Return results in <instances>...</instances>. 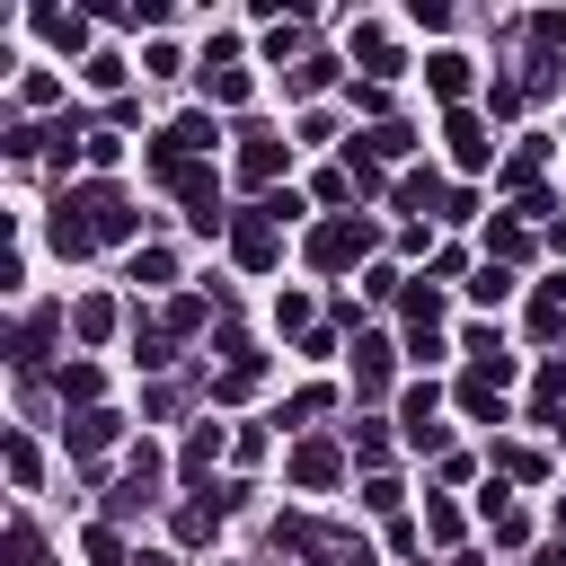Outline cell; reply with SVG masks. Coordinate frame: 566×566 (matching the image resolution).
<instances>
[{
    "label": "cell",
    "instance_id": "1",
    "mask_svg": "<svg viewBox=\"0 0 566 566\" xmlns=\"http://www.w3.org/2000/svg\"><path fill=\"white\" fill-rule=\"evenodd\" d=\"M106 239H142V212H133V195L124 186H71L62 203H53V248L62 256H88V248H106Z\"/></svg>",
    "mask_w": 566,
    "mask_h": 566
},
{
    "label": "cell",
    "instance_id": "2",
    "mask_svg": "<svg viewBox=\"0 0 566 566\" xmlns=\"http://www.w3.org/2000/svg\"><path fill=\"white\" fill-rule=\"evenodd\" d=\"M274 548H292V557H310V566H371V548H363L354 531L318 522V513H283V522H274Z\"/></svg>",
    "mask_w": 566,
    "mask_h": 566
},
{
    "label": "cell",
    "instance_id": "3",
    "mask_svg": "<svg viewBox=\"0 0 566 566\" xmlns=\"http://www.w3.org/2000/svg\"><path fill=\"white\" fill-rule=\"evenodd\" d=\"M371 248H380V230H371L363 212H327V221L310 230V265H318V274H345V265L371 256Z\"/></svg>",
    "mask_w": 566,
    "mask_h": 566
},
{
    "label": "cell",
    "instance_id": "4",
    "mask_svg": "<svg viewBox=\"0 0 566 566\" xmlns=\"http://www.w3.org/2000/svg\"><path fill=\"white\" fill-rule=\"evenodd\" d=\"M230 256H239L248 274H265V265L283 256V221H274V203H248V212H230Z\"/></svg>",
    "mask_w": 566,
    "mask_h": 566
},
{
    "label": "cell",
    "instance_id": "5",
    "mask_svg": "<svg viewBox=\"0 0 566 566\" xmlns=\"http://www.w3.org/2000/svg\"><path fill=\"white\" fill-rule=\"evenodd\" d=\"M212 142H221V133H212V115H203V106H195V115H177V124L150 142V177H159V168H177V159H203Z\"/></svg>",
    "mask_w": 566,
    "mask_h": 566
},
{
    "label": "cell",
    "instance_id": "6",
    "mask_svg": "<svg viewBox=\"0 0 566 566\" xmlns=\"http://www.w3.org/2000/svg\"><path fill=\"white\" fill-rule=\"evenodd\" d=\"M283 469H292V486H301V495H327V486L345 478V451H336L327 433H310V442H292V460H283Z\"/></svg>",
    "mask_w": 566,
    "mask_h": 566
},
{
    "label": "cell",
    "instance_id": "7",
    "mask_svg": "<svg viewBox=\"0 0 566 566\" xmlns=\"http://www.w3.org/2000/svg\"><path fill=\"white\" fill-rule=\"evenodd\" d=\"M53 336H62V310L44 301V310H27V318H18V336H9V363H18V371H35V363L53 354Z\"/></svg>",
    "mask_w": 566,
    "mask_h": 566
},
{
    "label": "cell",
    "instance_id": "8",
    "mask_svg": "<svg viewBox=\"0 0 566 566\" xmlns=\"http://www.w3.org/2000/svg\"><path fill=\"white\" fill-rule=\"evenodd\" d=\"M433 416H442V389H433V380H416V389L398 398V424H407V442H416V451H442V424H433Z\"/></svg>",
    "mask_w": 566,
    "mask_h": 566
},
{
    "label": "cell",
    "instance_id": "9",
    "mask_svg": "<svg viewBox=\"0 0 566 566\" xmlns=\"http://www.w3.org/2000/svg\"><path fill=\"white\" fill-rule=\"evenodd\" d=\"M442 142H451V159H460V168H486V159H495V133H486V115H469V106H451Z\"/></svg>",
    "mask_w": 566,
    "mask_h": 566
},
{
    "label": "cell",
    "instance_id": "10",
    "mask_svg": "<svg viewBox=\"0 0 566 566\" xmlns=\"http://www.w3.org/2000/svg\"><path fill=\"white\" fill-rule=\"evenodd\" d=\"M283 159H292V142H274V133H239V186H274Z\"/></svg>",
    "mask_w": 566,
    "mask_h": 566
},
{
    "label": "cell",
    "instance_id": "11",
    "mask_svg": "<svg viewBox=\"0 0 566 566\" xmlns=\"http://www.w3.org/2000/svg\"><path fill=\"white\" fill-rule=\"evenodd\" d=\"M504 380H513V363H504V371H478V363H469V371H460V407L486 416V424H504Z\"/></svg>",
    "mask_w": 566,
    "mask_h": 566
},
{
    "label": "cell",
    "instance_id": "12",
    "mask_svg": "<svg viewBox=\"0 0 566 566\" xmlns=\"http://www.w3.org/2000/svg\"><path fill=\"white\" fill-rule=\"evenodd\" d=\"M115 442H124V416H115V407L71 416V460H97V451H115Z\"/></svg>",
    "mask_w": 566,
    "mask_h": 566
},
{
    "label": "cell",
    "instance_id": "13",
    "mask_svg": "<svg viewBox=\"0 0 566 566\" xmlns=\"http://www.w3.org/2000/svg\"><path fill=\"white\" fill-rule=\"evenodd\" d=\"M221 513H230V495H221V486H203V495H186V504H177V539H186V548H203V539L221 531Z\"/></svg>",
    "mask_w": 566,
    "mask_h": 566
},
{
    "label": "cell",
    "instance_id": "14",
    "mask_svg": "<svg viewBox=\"0 0 566 566\" xmlns=\"http://www.w3.org/2000/svg\"><path fill=\"white\" fill-rule=\"evenodd\" d=\"M539 168H548V142L531 133V142H513V150H504V168H495V177H504V195H539Z\"/></svg>",
    "mask_w": 566,
    "mask_h": 566
},
{
    "label": "cell",
    "instance_id": "15",
    "mask_svg": "<svg viewBox=\"0 0 566 566\" xmlns=\"http://www.w3.org/2000/svg\"><path fill=\"white\" fill-rule=\"evenodd\" d=\"M389 363H398L389 336H354V398H380L389 389Z\"/></svg>",
    "mask_w": 566,
    "mask_h": 566
},
{
    "label": "cell",
    "instance_id": "16",
    "mask_svg": "<svg viewBox=\"0 0 566 566\" xmlns=\"http://www.w3.org/2000/svg\"><path fill=\"white\" fill-rule=\"evenodd\" d=\"M221 451H230V433H221V424H195V433H186V451H177V478H186V486H203Z\"/></svg>",
    "mask_w": 566,
    "mask_h": 566
},
{
    "label": "cell",
    "instance_id": "17",
    "mask_svg": "<svg viewBox=\"0 0 566 566\" xmlns=\"http://www.w3.org/2000/svg\"><path fill=\"white\" fill-rule=\"evenodd\" d=\"M35 35L53 53H88V9H35Z\"/></svg>",
    "mask_w": 566,
    "mask_h": 566
},
{
    "label": "cell",
    "instance_id": "18",
    "mask_svg": "<svg viewBox=\"0 0 566 566\" xmlns=\"http://www.w3.org/2000/svg\"><path fill=\"white\" fill-rule=\"evenodd\" d=\"M469 80H478V62H469V53H433V62H424V88H433L442 106H460V97H469Z\"/></svg>",
    "mask_w": 566,
    "mask_h": 566
},
{
    "label": "cell",
    "instance_id": "19",
    "mask_svg": "<svg viewBox=\"0 0 566 566\" xmlns=\"http://www.w3.org/2000/svg\"><path fill=\"white\" fill-rule=\"evenodd\" d=\"M389 203H398V212H451V186H442L433 168H416V177L389 186Z\"/></svg>",
    "mask_w": 566,
    "mask_h": 566
},
{
    "label": "cell",
    "instance_id": "20",
    "mask_svg": "<svg viewBox=\"0 0 566 566\" xmlns=\"http://www.w3.org/2000/svg\"><path fill=\"white\" fill-rule=\"evenodd\" d=\"M354 62H363V71H371V80H389V71H398V35H389V27H371V18H363V27H354Z\"/></svg>",
    "mask_w": 566,
    "mask_h": 566
},
{
    "label": "cell",
    "instance_id": "21",
    "mask_svg": "<svg viewBox=\"0 0 566 566\" xmlns=\"http://www.w3.org/2000/svg\"><path fill=\"white\" fill-rule=\"evenodd\" d=\"M407 150H416L407 124H371V133H354V159H380V168H389V159H407Z\"/></svg>",
    "mask_w": 566,
    "mask_h": 566
},
{
    "label": "cell",
    "instance_id": "22",
    "mask_svg": "<svg viewBox=\"0 0 566 566\" xmlns=\"http://www.w3.org/2000/svg\"><path fill=\"white\" fill-rule=\"evenodd\" d=\"M115 318H124V310H115L106 292H88V301L71 310V336H80V345H106V336H115Z\"/></svg>",
    "mask_w": 566,
    "mask_h": 566
},
{
    "label": "cell",
    "instance_id": "23",
    "mask_svg": "<svg viewBox=\"0 0 566 566\" xmlns=\"http://www.w3.org/2000/svg\"><path fill=\"white\" fill-rule=\"evenodd\" d=\"M531 424H566V363H539V389H531Z\"/></svg>",
    "mask_w": 566,
    "mask_h": 566
},
{
    "label": "cell",
    "instance_id": "24",
    "mask_svg": "<svg viewBox=\"0 0 566 566\" xmlns=\"http://www.w3.org/2000/svg\"><path fill=\"white\" fill-rule=\"evenodd\" d=\"M531 336L548 345V336H566V274L557 283H539V301H531Z\"/></svg>",
    "mask_w": 566,
    "mask_h": 566
},
{
    "label": "cell",
    "instance_id": "25",
    "mask_svg": "<svg viewBox=\"0 0 566 566\" xmlns=\"http://www.w3.org/2000/svg\"><path fill=\"white\" fill-rule=\"evenodd\" d=\"M53 389H62V407H80V416H88V407H97V389H106V371H97V363H62V380H53Z\"/></svg>",
    "mask_w": 566,
    "mask_h": 566
},
{
    "label": "cell",
    "instance_id": "26",
    "mask_svg": "<svg viewBox=\"0 0 566 566\" xmlns=\"http://www.w3.org/2000/svg\"><path fill=\"white\" fill-rule=\"evenodd\" d=\"M265 62H292V71H301V62H310V27H301V18L265 27Z\"/></svg>",
    "mask_w": 566,
    "mask_h": 566
},
{
    "label": "cell",
    "instance_id": "27",
    "mask_svg": "<svg viewBox=\"0 0 566 566\" xmlns=\"http://www.w3.org/2000/svg\"><path fill=\"white\" fill-rule=\"evenodd\" d=\"M513 256H531V230L504 212V221H486V265H513Z\"/></svg>",
    "mask_w": 566,
    "mask_h": 566
},
{
    "label": "cell",
    "instance_id": "28",
    "mask_svg": "<svg viewBox=\"0 0 566 566\" xmlns=\"http://www.w3.org/2000/svg\"><path fill=\"white\" fill-rule=\"evenodd\" d=\"M212 310H221V301H203V292H177V301H168V318H159V327H168V336H177V345H186V336H195V327H203V318H212Z\"/></svg>",
    "mask_w": 566,
    "mask_h": 566
},
{
    "label": "cell",
    "instance_id": "29",
    "mask_svg": "<svg viewBox=\"0 0 566 566\" xmlns=\"http://www.w3.org/2000/svg\"><path fill=\"white\" fill-rule=\"evenodd\" d=\"M133 363H142V371H168V363H177V336H168V327H142V318H133Z\"/></svg>",
    "mask_w": 566,
    "mask_h": 566
},
{
    "label": "cell",
    "instance_id": "30",
    "mask_svg": "<svg viewBox=\"0 0 566 566\" xmlns=\"http://www.w3.org/2000/svg\"><path fill=\"white\" fill-rule=\"evenodd\" d=\"M256 380H265V354H248V363H230V371L212 380V398H221V407H239V398H256Z\"/></svg>",
    "mask_w": 566,
    "mask_h": 566
},
{
    "label": "cell",
    "instance_id": "31",
    "mask_svg": "<svg viewBox=\"0 0 566 566\" xmlns=\"http://www.w3.org/2000/svg\"><path fill=\"white\" fill-rule=\"evenodd\" d=\"M486 531H495V548H522V539H531V522L504 504V486H486Z\"/></svg>",
    "mask_w": 566,
    "mask_h": 566
},
{
    "label": "cell",
    "instance_id": "32",
    "mask_svg": "<svg viewBox=\"0 0 566 566\" xmlns=\"http://www.w3.org/2000/svg\"><path fill=\"white\" fill-rule=\"evenodd\" d=\"M0 557H9V566H44V531H35L27 513H9V539H0Z\"/></svg>",
    "mask_w": 566,
    "mask_h": 566
},
{
    "label": "cell",
    "instance_id": "33",
    "mask_svg": "<svg viewBox=\"0 0 566 566\" xmlns=\"http://www.w3.org/2000/svg\"><path fill=\"white\" fill-rule=\"evenodd\" d=\"M469 301H478V310L513 301V265H478V274H469Z\"/></svg>",
    "mask_w": 566,
    "mask_h": 566
},
{
    "label": "cell",
    "instance_id": "34",
    "mask_svg": "<svg viewBox=\"0 0 566 566\" xmlns=\"http://www.w3.org/2000/svg\"><path fill=\"white\" fill-rule=\"evenodd\" d=\"M327 80H336V62H327V53H310L301 71H283V88H292V97H318Z\"/></svg>",
    "mask_w": 566,
    "mask_h": 566
},
{
    "label": "cell",
    "instance_id": "35",
    "mask_svg": "<svg viewBox=\"0 0 566 566\" xmlns=\"http://www.w3.org/2000/svg\"><path fill=\"white\" fill-rule=\"evenodd\" d=\"M80 548H88V566H133V557H124V539H115V522H88V539H80Z\"/></svg>",
    "mask_w": 566,
    "mask_h": 566
},
{
    "label": "cell",
    "instance_id": "36",
    "mask_svg": "<svg viewBox=\"0 0 566 566\" xmlns=\"http://www.w3.org/2000/svg\"><path fill=\"white\" fill-rule=\"evenodd\" d=\"M203 88H212V106H239V97H248V71L221 62V71H203Z\"/></svg>",
    "mask_w": 566,
    "mask_h": 566
},
{
    "label": "cell",
    "instance_id": "37",
    "mask_svg": "<svg viewBox=\"0 0 566 566\" xmlns=\"http://www.w3.org/2000/svg\"><path fill=\"white\" fill-rule=\"evenodd\" d=\"M495 469H504V478H539V469H548V460H539V451H531V442H495Z\"/></svg>",
    "mask_w": 566,
    "mask_h": 566
},
{
    "label": "cell",
    "instance_id": "38",
    "mask_svg": "<svg viewBox=\"0 0 566 566\" xmlns=\"http://www.w3.org/2000/svg\"><path fill=\"white\" fill-rule=\"evenodd\" d=\"M142 504H150V486H142V478H124V486H106V522H133Z\"/></svg>",
    "mask_w": 566,
    "mask_h": 566
},
{
    "label": "cell",
    "instance_id": "39",
    "mask_svg": "<svg viewBox=\"0 0 566 566\" xmlns=\"http://www.w3.org/2000/svg\"><path fill=\"white\" fill-rule=\"evenodd\" d=\"M424 539H433V548H451V539H460V504H442V495H433V504H424Z\"/></svg>",
    "mask_w": 566,
    "mask_h": 566
},
{
    "label": "cell",
    "instance_id": "40",
    "mask_svg": "<svg viewBox=\"0 0 566 566\" xmlns=\"http://www.w3.org/2000/svg\"><path fill=\"white\" fill-rule=\"evenodd\" d=\"M133 283H177V256H168V248H142V256H133Z\"/></svg>",
    "mask_w": 566,
    "mask_h": 566
},
{
    "label": "cell",
    "instance_id": "41",
    "mask_svg": "<svg viewBox=\"0 0 566 566\" xmlns=\"http://www.w3.org/2000/svg\"><path fill=\"white\" fill-rule=\"evenodd\" d=\"M354 460L380 469V460H389V424H354Z\"/></svg>",
    "mask_w": 566,
    "mask_h": 566
},
{
    "label": "cell",
    "instance_id": "42",
    "mask_svg": "<svg viewBox=\"0 0 566 566\" xmlns=\"http://www.w3.org/2000/svg\"><path fill=\"white\" fill-rule=\"evenodd\" d=\"M531 44H539V53H566V9H539V18H531Z\"/></svg>",
    "mask_w": 566,
    "mask_h": 566
},
{
    "label": "cell",
    "instance_id": "43",
    "mask_svg": "<svg viewBox=\"0 0 566 566\" xmlns=\"http://www.w3.org/2000/svg\"><path fill=\"white\" fill-rule=\"evenodd\" d=\"M124 80H133V71H124L115 53H88V88H115V97H124Z\"/></svg>",
    "mask_w": 566,
    "mask_h": 566
},
{
    "label": "cell",
    "instance_id": "44",
    "mask_svg": "<svg viewBox=\"0 0 566 566\" xmlns=\"http://www.w3.org/2000/svg\"><path fill=\"white\" fill-rule=\"evenodd\" d=\"M53 97H62L53 71H27V80H18V106H53Z\"/></svg>",
    "mask_w": 566,
    "mask_h": 566
},
{
    "label": "cell",
    "instance_id": "45",
    "mask_svg": "<svg viewBox=\"0 0 566 566\" xmlns=\"http://www.w3.org/2000/svg\"><path fill=\"white\" fill-rule=\"evenodd\" d=\"M354 106H363L371 124H389V80H354Z\"/></svg>",
    "mask_w": 566,
    "mask_h": 566
},
{
    "label": "cell",
    "instance_id": "46",
    "mask_svg": "<svg viewBox=\"0 0 566 566\" xmlns=\"http://www.w3.org/2000/svg\"><path fill=\"white\" fill-rule=\"evenodd\" d=\"M522 106H531V97H522V80H495V88H486V115H495V124H504V115H522Z\"/></svg>",
    "mask_w": 566,
    "mask_h": 566
},
{
    "label": "cell",
    "instance_id": "47",
    "mask_svg": "<svg viewBox=\"0 0 566 566\" xmlns=\"http://www.w3.org/2000/svg\"><path fill=\"white\" fill-rule=\"evenodd\" d=\"M327 407H336V389H327V380H310V389H301V398H292V407H283V416H292V424H301V416H327Z\"/></svg>",
    "mask_w": 566,
    "mask_h": 566
},
{
    "label": "cell",
    "instance_id": "48",
    "mask_svg": "<svg viewBox=\"0 0 566 566\" xmlns=\"http://www.w3.org/2000/svg\"><path fill=\"white\" fill-rule=\"evenodd\" d=\"M35 469H44V460H35V442H27V433H9V478H18V486H35Z\"/></svg>",
    "mask_w": 566,
    "mask_h": 566
},
{
    "label": "cell",
    "instance_id": "49",
    "mask_svg": "<svg viewBox=\"0 0 566 566\" xmlns=\"http://www.w3.org/2000/svg\"><path fill=\"white\" fill-rule=\"evenodd\" d=\"M363 504H371V513H398L407 486H398V478H363Z\"/></svg>",
    "mask_w": 566,
    "mask_h": 566
},
{
    "label": "cell",
    "instance_id": "50",
    "mask_svg": "<svg viewBox=\"0 0 566 566\" xmlns=\"http://www.w3.org/2000/svg\"><path fill=\"white\" fill-rule=\"evenodd\" d=\"M274 327H292V336H310V301H301V292H283V301H274Z\"/></svg>",
    "mask_w": 566,
    "mask_h": 566
},
{
    "label": "cell",
    "instance_id": "51",
    "mask_svg": "<svg viewBox=\"0 0 566 566\" xmlns=\"http://www.w3.org/2000/svg\"><path fill=\"white\" fill-rule=\"evenodd\" d=\"M80 159H88V168H115V159H124V142H115V133H88V150H80Z\"/></svg>",
    "mask_w": 566,
    "mask_h": 566
},
{
    "label": "cell",
    "instance_id": "52",
    "mask_svg": "<svg viewBox=\"0 0 566 566\" xmlns=\"http://www.w3.org/2000/svg\"><path fill=\"white\" fill-rule=\"evenodd\" d=\"M124 478H142V486H159V451H150V442H133V460H124Z\"/></svg>",
    "mask_w": 566,
    "mask_h": 566
},
{
    "label": "cell",
    "instance_id": "53",
    "mask_svg": "<svg viewBox=\"0 0 566 566\" xmlns=\"http://www.w3.org/2000/svg\"><path fill=\"white\" fill-rule=\"evenodd\" d=\"M133 566H177V557H168V548H142V557H133Z\"/></svg>",
    "mask_w": 566,
    "mask_h": 566
}]
</instances>
